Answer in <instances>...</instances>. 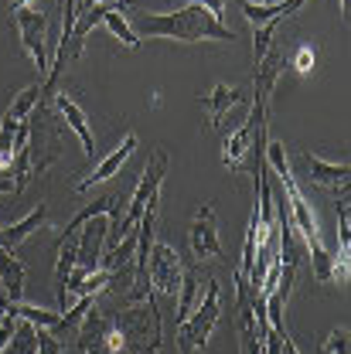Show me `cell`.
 Here are the masks:
<instances>
[{"mask_svg": "<svg viewBox=\"0 0 351 354\" xmlns=\"http://www.w3.org/2000/svg\"><path fill=\"white\" fill-rule=\"evenodd\" d=\"M266 164L276 171L280 184H283V191H287V201H290V205H287V208H290V225H294V232H297V235L304 239V245H307L310 263H314V276H317L321 283H338V279H345L341 269H338V259H334V256L324 249V242H321L317 218H314L307 198H304L297 177H294V171H290L287 147H283L280 140H266Z\"/></svg>", "mask_w": 351, "mask_h": 354, "instance_id": "obj_1", "label": "cell"}, {"mask_svg": "<svg viewBox=\"0 0 351 354\" xmlns=\"http://www.w3.org/2000/svg\"><path fill=\"white\" fill-rule=\"evenodd\" d=\"M136 38H168V41H235V31L215 21L201 3H184L171 14H133L127 17Z\"/></svg>", "mask_w": 351, "mask_h": 354, "instance_id": "obj_2", "label": "cell"}, {"mask_svg": "<svg viewBox=\"0 0 351 354\" xmlns=\"http://www.w3.org/2000/svg\"><path fill=\"white\" fill-rule=\"evenodd\" d=\"M113 324L123 337V351L127 354H157L164 341V324H161V310L157 300H136L127 307L113 310Z\"/></svg>", "mask_w": 351, "mask_h": 354, "instance_id": "obj_3", "label": "cell"}, {"mask_svg": "<svg viewBox=\"0 0 351 354\" xmlns=\"http://www.w3.org/2000/svg\"><path fill=\"white\" fill-rule=\"evenodd\" d=\"M168 167H171L168 150H164V147H154V150H150V160H147V167H143V174H140V184H136V191H133V198H130V208L120 215V221H116V225L109 228V235H106V249H113L123 235H130L133 228H136V221L143 218L147 208H157L161 184H164V177H168Z\"/></svg>", "mask_w": 351, "mask_h": 354, "instance_id": "obj_4", "label": "cell"}, {"mask_svg": "<svg viewBox=\"0 0 351 354\" xmlns=\"http://www.w3.org/2000/svg\"><path fill=\"white\" fill-rule=\"evenodd\" d=\"M219 317H222V297H219V279H208L201 300L195 304V310L177 324V334H174V344H177V354H198L212 330L219 327Z\"/></svg>", "mask_w": 351, "mask_h": 354, "instance_id": "obj_5", "label": "cell"}, {"mask_svg": "<svg viewBox=\"0 0 351 354\" xmlns=\"http://www.w3.org/2000/svg\"><path fill=\"white\" fill-rule=\"evenodd\" d=\"M86 354H120L123 351V337L113 324V310H99L96 304L86 310L82 324H79V334L75 341Z\"/></svg>", "mask_w": 351, "mask_h": 354, "instance_id": "obj_6", "label": "cell"}, {"mask_svg": "<svg viewBox=\"0 0 351 354\" xmlns=\"http://www.w3.org/2000/svg\"><path fill=\"white\" fill-rule=\"evenodd\" d=\"M181 272H184V259L177 256L174 245H168V242H154L150 252H147V279H150V290H154L157 297L174 300L177 304Z\"/></svg>", "mask_w": 351, "mask_h": 354, "instance_id": "obj_7", "label": "cell"}, {"mask_svg": "<svg viewBox=\"0 0 351 354\" xmlns=\"http://www.w3.org/2000/svg\"><path fill=\"white\" fill-rule=\"evenodd\" d=\"M10 21L17 28L21 48L31 55L35 68L42 72V79H44L48 75V14L35 10V7H14L10 10Z\"/></svg>", "mask_w": 351, "mask_h": 354, "instance_id": "obj_8", "label": "cell"}, {"mask_svg": "<svg viewBox=\"0 0 351 354\" xmlns=\"http://www.w3.org/2000/svg\"><path fill=\"white\" fill-rule=\"evenodd\" d=\"M266 116V106L263 102H253V109H249V116H246V123L239 127V130H232L225 140H222V164L228 167V171H242L246 164H249V157H253V136H256V123Z\"/></svg>", "mask_w": 351, "mask_h": 354, "instance_id": "obj_9", "label": "cell"}, {"mask_svg": "<svg viewBox=\"0 0 351 354\" xmlns=\"http://www.w3.org/2000/svg\"><path fill=\"white\" fill-rule=\"evenodd\" d=\"M188 245L195 252V259H222V239H219V218L212 205H201L191 218L188 228Z\"/></svg>", "mask_w": 351, "mask_h": 354, "instance_id": "obj_10", "label": "cell"}, {"mask_svg": "<svg viewBox=\"0 0 351 354\" xmlns=\"http://www.w3.org/2000/svg\"><path fill=\"white\" fill-rule=\"evenodd\" d=\"M283 65H287V55H283L280 44L273 41L269 44V51L253 65V68H256V72H253V102L269 106V95H273V88H276V82H280Z\"/></svg>", "mask_w": 351, "mask_h": 354, "instance_id": "obj_11", "label": "cell"}, {"mask_svg": "<svg viewBox=\"0 0 351 354\" xmlns=\"http://www.w3.org/2000/svg\"><path fill=\"white\" fill-rule=\"evenodd\" d=\"M136 143H140V140H136V133H127V136L116 143V150H109V153H106V157H102V160L92 167V174L82 177V180L75 184V191H89V187H96V184H102V180L116 177V174H120V167L130 160V153L136 150Z\"/></svg>", "mask_w": 351, "mask_h": 354, "instance_id": "obj_12", "label": "cell"}, {"mask_svg": "<svg viewBox=\"0 0 351 354\" xmlns=\"http://www.w3.org/2000/svg\"><path fill=\"white\" fill-rule=\"evenodd\" d=\"M51 95H55V109L62 113L65 127L82 140V153L92 157L96 153V140H92V130H89V120H86V113H82V106L75 99H69V92H51Z\"/></svg>", "mask_w": 351, "mask_h": 354, "instance_id": "obj_13", "label": "cell"}, {"mask_svg": "<svg viewBox=\"0 0 351 354\" xmlns=\"http://www.w3.org/2000/svg\"><path fill=\"white\" fill-rule=\"evenodd\" d=\"M208 279H212V276H208L201 266H184V272H181V290H177V324H181V320L195 310V304L201 300Z\"/></svg>", "mask_w": 351, "mask_h": 354, "instance_id": "obj_14", "label": "cell"}, {"mask_svg": "<svg viewBox=\"0 0 351 354\" xmlns=\"http://www.w3.org/2000/svg\"><path fill=\"white\" fill-rule=\"evenodd\" d=\"M242 95H246V88L239 86H225V82H219V86L212 88L208 95H201V102H205V109H208V120H212V127L219 130L222 123H225V116L242 102Z\"/></svg>", "mask_w": 351, "mask_h": 354, "instance_id": "obj_15", "label": "cell"}, {"mask_svg": "<svg viewBox=\"0 0 351 354\" xmlns=\"http://www.w3.org/2000/svg\"><path fill=\"white\" fill-rule=\"evenodd\" d=\"M307 160V171H310V180L327 187V191H348V177H351V167L341 160V164H331L324 157H304Z\"/></svg>", "mask_w": 351, "mask_h": 354, "instance_id": "obj_16", "label": "cell"}, {"mask_svg": "<svg viewBox=\"0 0 351 354\" xmlns=\"http://www.w3.org/2000/svg\"><path fill=\"white\" fill-rule=\"evenodd\" d=\"M0 293L10 304H21L24 297V263L3 245H0Z\"/></svg>", "mask_w": 351, "mask_h": 354, "instance_id": "obj_17", "label": "cell"}, {"mask_svg": "<svg viewBox=\"0 0 351 354\" xmlns=\"http://www.w3.org/2000/svg\"><path fill=\"white\" fill-rule=\"evenodd\" d=\"M44 218H48V208H44V205H35V208H31V212H28L24 218L17 221V225H10V228H3V239H7V249L14 252V249H17V245H21V242H24V239H28L31 232H38V228H42V225H44Z\"/></svg>", "mask_w": 351, "mask_h": 354, "instance_id": "obj_18", "label": "cell"}, {"mask_svg": "<svg viewBox=\"0 0 351 354\" xmlns=\"http://www.w3.org/2000/svg\"><path fill=\"white\" fill-rule=\"evenodd\" d=\"M348 245H351V212H348V191H341L338 201V269L341 276H348Z\"/></svg>", "mask_w": 351, "mask_h": 354, "instance_id": "obj_19", "label": "cell"}, {"mask_svg": "<svg viewBox=\"0 0 351 354\" xmlns=\"http://www.w3.org/2000/svg\"><path fill=\"white\" fill-rule=\"evenodd\" d=\"M0 354H38V327L17 317V327H14L10 341L3 344Z\"/></svg>", "mask_w": 351, "mask_h": 354, "instance_id": "obj_20", "label": "cell"}, {"mask_svg": "<svg viewBox=\"0 0 351 354\" xmlns=\"http://www.w3.org/2000/svg\"><path fill=\"white\" fill-rule=\"evenodd\" d=\"M10 313H17L21 320H28V324H35L38 330H55L58 327V320H62V310H42V307H31V304H10Z\"/></svg>", "mask_w": 351, "mask_h": 354, "instance_id": "obj_21", "label": "cell"}, {"mask_svg": "<svg viewBox=\"0 0 351 354\" xmlns=\"http://www.w3.org/2000/svg\"><path fill=\"white\" fill-rule=\"evenodd\" d=\"M102 24H106V28L113 31V38H116V41H123V44H127V48H140V38H136V31H133V28H130V21H127V14H123V10H120L116 3H113V7L106 10V17H102Z\"/></svg>", "mask_w": 351, "mask_h": 354, "instance_id": "obj_22", "label": "cell"}, {"mask_svg": "<svg viewBox=\"0 0 351 354\" xmlns=\"http://www.w3.org/2000/svg\"><path fill=\"white\" fill-rule=\"evenodd\" d=\"M351 334H348V327L341 324V327H334L331 334H327V341L321 344V354H348L351 348V341H348Z\"/></svg>", "mask_w": 351, "mask_h": 354, "instance_id": "obj_23", "label": "cell"}, {"mask_svg": "<svg viewBox=\"0 0 351 354\" xmlns=\"http://www.w3.org/2000/svg\"><path fill=\"white\" fill-rule=\"evenodd\" d=\"M65 344L51 334V330H38V354H62Z\"/></svg>", "mask_w": 351, "mask_h": 354, "instance_id": "obj_24", "label": "cell"}, {"mask_svg": "<svg viewBox=\"0 0 351 354\" xmlns=\"http://www.w3.org/2000/svg\"><path fill=\"white\" fill-rule=\"evenodd\" d=\"M191 3H201V7H205V10L215 17V21H222V17H225V0H191Z\"/></svg>", "mask_w": 351, "mask_h": 354, "instance_id": "obj_25", "label": "cell"}, {"mask_svg": "<svg viewBox=\"0 0 351 354\" xmlns=\"http://www.w3.org/2000/svg\"><path fill=\"white\" fill-rule=\"evenodd\" d=\"M310 62H314V48H300L297 51V58H294V68H300V72H307Z\"/></svg>", "mask_w": 351, "mask_h": 354, "instance_id": "obj_26", "label": "cell"}, {"mask_svg": "<svg viewBox=\"0 0 351 354\" xmlns=\"http://www.w3.org/2000/svg\"><path fill=\"white\" fill-rule=\"evenodd\" d=\"M62 354H86V351H82L79 344H65V351H62Z\"/></svg>", "mask_w": 351, "mask_h": 354, "instance_id": "obj_27", "label": "cell"}, {"mask_svg": "<svg viewBox=\"0 0 351 354\" xmlns=\"http://www.w3.org/2000/svg\"><path fill=\"white\" fill-rule=\"evenodd\" d=\"M113 3H116L120 10H127V3H130V0H113Z\"/></svg>", "mask_w": 351, "mask_h": 354, "instance_id": "obj_28", "label": "cell"}, {"mask_svg": "<svg viewBox=\"0 0 351 354\" xmlns=\"http://www.w3.org/2000/svg\"><path fill=\"white\" fill-rule=\"evenodd\" d=\"M249 3H283V0H249Z\"/></svg>", "mask_w": 351, "mask_h": 354, "instance_id": "obj_29", "label": "cell"}]
</instances>
